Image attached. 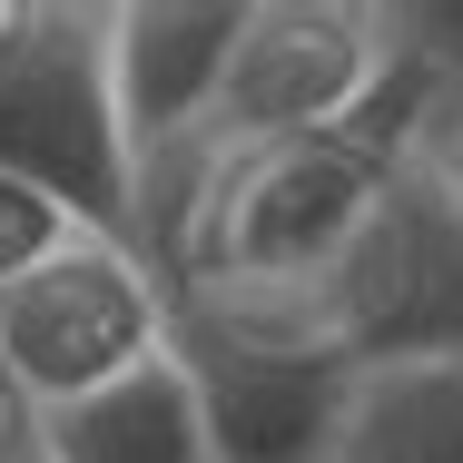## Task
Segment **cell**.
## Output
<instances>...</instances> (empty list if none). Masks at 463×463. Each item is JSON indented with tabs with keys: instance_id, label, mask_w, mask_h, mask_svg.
<instances>
[{
	"instance_id": "obj_1",
	"label": "cell",
	"mask_w": 463,
	"mask_h": 463,
	"mask_svg": "<svg viewBox=\"0 0 463 463\" xmlns=\"http://www.w3.org/2000/svg\"><path fill=\"white\" fill-rule=\"evenodd\" d=\"M434 80L384 50L374 90L326 118L296 128L277 148H237V158H197L178 227H168V286H306L326 277V257L374 217V197L424 158V118H434Z\"/></svg>"
},
{
	"instance_id": "obj_2",
	"label": "cell",
	"mask_w": 463,
	"mask_h": 463,
	"mask_svg": "<svg viewBox=\"0 0 463 463\" xmlns=\"http://www.w3.org/2000/svg\"><path fill=\"white\" fill-rule=\"evenodd\" d=\"M168 355L217 463H335L355 365L306 335L296 286H178Z\"/></svg>"
},
{
	"instance_id": "obj_3",
	"label": "cell",
	"mask_w": 463,
	"mask_h": 463,
	"mask_svg": "<svg viewBox=\"0 0 463 463\" xmlns=\"http://www.w3.org/2000/svg\"><path fill=\"white\" fill-rule=\"evenodd\" d=\"M296 316L355 374L454 365L463 355V197L414 158L374 197V217L326 257V277L296 286Z\"/></svg>"
},
{
	"instance_id": "obj_4",
	"label": "cell",
	"mask_w": 463,
	"mask_h": 463,
	"mask_svg": "<svg viewBox=\"0 0 463 463\" xmlns=\"http://www.w3.org/2000/svg\"><path fill=\"white\" fill-rule=\"evenodd\" d=\"M178 335V286L138 237L80 227L50 267L0 296V384L20 414H60L118 374L158 365Z\"/></svg>"
},
{
	"instance_id": "obj_5",
	"label": "cell",
	"mask_w": 463,
	"mask_h": 463,
	"mask_svg": "<svg viewBox=\"0 0 463 463\" xmlns=\"http://www.w3.org/2000/svg\"><path fill=\"white\" fill-rule=\"evenodd\" d=\"M0 168L80 207V227L128 237L138 168L109 118V10L0 0Z\"/></svg>"
},
{
	"instance_id": "obj_6",
	"label": "cell",
	"mask_w": 463,
	"mask_h": 463,
	"mask_svg": "<svg viewBox=\"0 0 463 463\" xmlns=\"http://www.w3.org/2000/svg\"><path fill=\"white\" fill-rule=\"evenodd\" d=\"M374 70H384V20L365 0H247L227 80L187 148L237 158V148H277L296 128H326L374 90Z\"/></svg>"
},
{
	"instance_id": "obj_7",
	"label": "cell",
	"mask_w": 463,
	"mask_h": 463,
	"mask_svg": "<svg viewBox=\"0 0 463 463\" xmlns=\"http://www.w3.org/2000/svg\"><path fill=\"white\" fill-rule=\"evenodd\" d=\"M237 30H247V0H118L109 10V118H118L128 168L207 128Z\"/></svg>"
},
{
	"instance_id": "obj_8",
	"label": "cell",
	"mask_w": 463,
	"mask_h": 463,
	"mask_svg": "<svg viewBox=\"0 0 463 463\" xmlns=\"http://www.w3.org/2000/svg\"><path fill=\"white\" fill-rule=\"evenodd\" d=\"M30 424H40L50 463H217L178 355L118 374V384H99V394L60 404V414H30Z\"/></svg>"
},
{
	"instance_id": "obj_9",
	"label": "cell",
	"mask_w": 463,
	"mask_h": 463,
	"mask_svg": "<svg viewBox=\"0 0 463 463\" xmlns=\"http://www.w3.org/2000/svg\"><path fill=\"white\" fill-rule=\"evenodd\" d=\"M335 463H463V355L355 374V404L335 424Z\"/></svg>"
},
{
	"instance_id": "obj_10",
	"label": "cell",
	"mask_w": 463,
	"mask_h": 463,
	"mask_svg": "<svg viewBox=\"0 0 463 463\" xmlns=\"http://www.w3.org/2000/svg\"><path fill=\"white\" fill-rule=\"evenodd\" d=\"M70 237H80V207H60V197H50L40 178L0 168V296L30 277V267H50Z\"/></svg>"
},
{
	"instance_id": "obj_11",
	"label": "cell",
	"mask_w": 463,
	"mask_h": 463,
	"mask_svg": "<svg viewBox=\"0 0 463 463\" xmlns=\"http://www.w3.org/2000/svg\"><path fill=\"white\" fill-rule=\"evenodd\" d=\"M384 50H404L444 99H463V0H414V10H374Z\"/></svg>"
},
{
	"instance_id": "obj_12",
	"label": "cell",
	"mask_w": 463,
	"mask_h": 463,
	"mask_svg": "<svg viewBox=\"0 0 463 463\" xmlns=\"http://www.w3.org/2000/svg\"><path fill=\"white\" fill-rule=\"evenodd\" d=\"M424 168L463 197V99H434V118H424Z\"/></svg>"
},
{
	"instance_id": "obj_13",
	"label": "cell",
	"mask_w": 463,
	"mask_h": 463,
	"mask_svg": "<svg viewBox=\"0 0 463 463\" xmlns=\"http://www.w3.org/2000/svg\"><path fill=\"white\" fill-rule=\"evenodd\" d=\"M0 463H50V444H40V424H30L20 404L0 414Z\"/></svg>"
},
{
	"instance_id": "obj_14",
	"label": "cell",
	"mask_w": 463,
	"mask_h": 463,
	"mask_svg": "<svg viewBox=\"0 0 463 463\" xmlns=\"http://www.w3.org/2000/svg\"><path fill=\"white\" fill-rule=\"evenodd\" d=\"M0 414H10V384H0Z\"/></svg>"
}]
</instances>
